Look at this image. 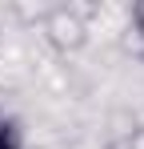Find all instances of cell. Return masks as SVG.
<instances>
[{
    "label": "cell",
    "mask_w": 144,
    "mask_h": 149,
    "mask_svg": "<svg viewBox=\"0 0 144 149\" xmlns=\"http://www.w3.org/2000/svg\"><path fill=\"white\" fill-rule=\"evenodd\" d=\"M108 149H140V145H136V133H124V137H116Z\"/></svg>",
    "instance_id": "277c9868"
},
{
    "label": "cell",
    "mask_w": 144,
    "mask_h": 149,
    "mask_svg": "<svg viewBox=\"0 0 144 149\" xmlns=\"http://www.w3.org/2000/svg\"><path fill=\"white\" fill-rule=\"evenodd\" d=\"M44 32H48V40L56 49H80L84 36H88V24H84V16L76 8H56L44 20Z\"/></svg>",
    "instance_id": "6da1fadb"
},
{
    "label": "cell",
    "mask_w": 144,
    "mask_h": 149,
    "mask_svg": "<svg viewBox=\"0 0 144 149\" xmlns=\"http://www.w3.org/2000/svg\"><path fill=\"white\" fill-rule=\"evenodd\" d=\"M0 149H24V125L12 113H0Z\"/></svg>",
    "instance_id": "7a4b0ae2"
},
{
    "label": "cell",
    "mask_w": 144,
    "mask_h": 149,
    "mask_svg": "<svg viewBox=\"0 0 144 149\" xmlns=\"http://www.w3.org/2000/svg\"><path fill=\"white\" fill-rule=\"evenodd\" d=\"M128 32H132V49H136V56L144 61V4H136V8L128 12Z\"/></svg>",
    "instance_id": "3957f363"
}]
</instances>
